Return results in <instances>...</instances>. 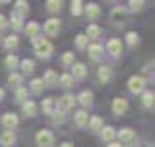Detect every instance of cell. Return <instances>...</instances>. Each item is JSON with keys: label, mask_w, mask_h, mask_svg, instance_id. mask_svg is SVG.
Returning <instances> with one entry per match:
<instances>
[{"label": "cell", "mask_w": 155, "mask_h": 147, "mask_svg": "<svg viewBox=\"0 0 155 147\" xmlns=\"http://www.w3.org/2000/svg\"><path fill=\"white\" fill-rule=\"evenodd\" d=\"M124 16H126V10H124V8H120V6L113 8V12H110V18H113L116 23H120V21H122Z\"/></svg>", "instance_id": "cell-13"}, {"label": "cell", "mask_w": 155, "mask_h": 147, "mask_svg": "<svg viewBox=\"0 0 155 147\" xmlns=\"http://www.w3.org/2000/svg\"><path fill=\"white\" fill-rule=\"evenodd\" d=\"M109 147H122L120 143H109Z\"/></svg>", "instance_id": "cell-42"}, {"label": "cell", "mask_w": 155, "mask_h": 147, "mask_svg": "<svg viewBox=\"0 0 155 147\" xmlns=\"http://www.w3.org/2000/svg\"><path fill=\"white\" fill-rule=\"evenodd\" d=\"M2 124H4V128H14V126L18 124V116L12 114V112H8V114H4Z\"/></svg>", "instance_id": "cell-12"}, {"label": "cell", "mask_w": 155, "mask_h": 147, "mask_svg": "<svg viewBox=\"0 0 155 147\" xmlns=\"http://www.w3.org/2000/svg\"><path fill=\"white\" fill-rule=\"evenodd\" d=\"M99 14H101V10L97 4H87L85 6V16L89 18V19H97L99 18Z\"/></svg>", "instance_id": "cell-11"}, {"label": "cell", "mask_w": 155, "mask_h": 147, "mask_svg": "<svg viewBox=\"0 0 155 147\" xmlns=\"http://www.w3.org/2000/svg\"><path fill=\"white\" fill-rule=\"evenodd\" d=\"M41 106H43V112H47V114H52V109H54V101H52V99H45Z\"/></svg>", "instance_id": "cell-26"}, {"label": "cell", "mask_w": 155, "mask_h": 147, "mask_svg": "<svg viewBox=\"0 0 155 147\" xmlns=\"http://www.w3.org/2000/svg\"><path fill=\"white\" fill-rule=\"evenodd\" d=\"M43 85H45V83H43V80H33V81H31L33 93H41V91H43Z\"/></svg>", "instance_id": "cell-30"}, {"label": "cell", "mask_w": 155, "mask_h": 147, "mask_svg": "<svg viewBox=\"0 0 155 147\" xmlns=\"http://www.w3.org/2000/svg\"><path fill=\"white\" fill-rule=\"evenodd\" d=\"M143 0H130V10H132V12H140V10L143 8Z\"/></svg>", "instance_id": "cell-27"}, {"label": "cell", "mask_w": 155, "mask_h": 147, "mask_svg": "<svg viewBox=\"0 0 155 147\" xmlns=\"http://www.w3.org/2000/svg\"><path fill=\"white\" fill-rule=\"evenodd\" d=\"M126 41H128V45H130V47H134L136 43H138V35H136L134 31H132V33H128V35H126Z\"/></svg>", "instance_id": "cell-36"}, {"label": "cell", "mask_w": 155, "mask_h": 147, "mask_svg": "<svg viewBox=\"0 0 155 147\" xmlns=\"http://www.w3.org/2000/svg\"><path fill=\"white\" fill-rule=\"evenodd\" d=\"M110 76H113V72H110L109 66H101V68H99V80H101V81H109Z\"/></svg>", "instance_id": "cell-18"}, {"label": "cell", "mask_w": 155, "mask_h": 147, "mask_svg": "<svg viewBox=\"0 0 155 147\" xmlns=\"http://www.w3.org/2000/svg\"><path fill=\"white\" fill-rule=\"evenodd\" d=\"M27 12H29V6H27V2L25 0H18L16 2V10H14V14L19 18H23V16H27Z\"/></svg>", "instance_id": "cell-9"}, {"label": "cell", "mask_w": 155, "mask_h": 147, "mask_svg": "<svg viewBox=\"0 0 155 147\" xmlns=\"http://www.w3.org/2000/svg\"><path fill=\"white\" fill-rule=\"evenodd\" d=\"M52 141H54V138H52L51 132L41 130V132L37 134V143H39V147H51Z\"/></svg>", "instance_id": "cell-3"}, {"label": "cell", "mask_w": 155, "mask_h": 147, "mask_svg": "<svg viewBox=\"0 0 155 147\" xmlns=\"http://www.w3.org/2000/svg\"><path fill=\"white\" fill-rule=\"evenodd\" d=\"M72 14L80 16L81 14V0H72Z\"/></svg>", "instance_id": "cell-31"}, {"label": "cell", "mask_w": 155, "mask_h": 147, "mask_svg": "<svg viewBox=\"0 0 155 147\" xmlns=\"http://www.w3.org/2000/svg\"><path fill=\"white\" fill-rule=\"evenodd\" d=\"M18 37L16 35H10V37H6V41H4V47L8 48V51H12V48H16L18 47Z\"/></svg>", "instance_id": "cell-25"}, {"label": "cell", "mask_w": 155, "mask_h": 147, "mask_svg": "<svg viewBox=\"0 0 155 147\" xmlns=\"http://www.w3.org/2000/svg\"><path fill=\"white\" fill-rule=\"evenodd\" d=\"M33 68H35V64H33L31 60H23V62H21V70L25 72V74H31Z\"/></svg>", "instance_id": "cell-33"}, {"label": "cell", "mask_w": 155, "mask_h": 147, "mask_svg": "<svg viewBox=\"0 0 155 147\" xmlns=\"http://www.w3.org/2000/svg\"><path fill=\"white\" fill-rule=\"evenodd\" d=\"M101 54H103V48H101V45H91L89 47V56L93 58V60H99Z\"/></svg>", "instance_id": "cell-19"}, {"label": "cell", "mask_w": 155, "mask_h": 147, "mask_svg": "<svg viewBox=\"0 0 155 147\" xmlns=\"http://www.w3.org/2000/svg\"><path fill=\"white\" fill-rule=\"evenodd\" d=\"M80 103H81L84 106L91 105V93H89V91H84V93L80 95Z\"/></svg>", "instance_id": "cell-29"}, {"label": "cell", "mask_w": 155, "mask_h": 147, "mask_svg": "<svg viewBox=\"0 0 155 147\" xmlns=\"http://www.w3.org/2000/svg\"><path fill=\"white\" fill-rule=\"evenodd\" d=\"M142 103H143V106H147V109H151V106H153V103H155V95H153L151 91L143 93V97H142Z\"/></svg>", "instance_id": "cell-20"}, {"label": "cell", "mask_w": 155, "mask_h": 147, "mask_svg": "<svg viewBox=\"0 0 155 147\" xmlns=\"http://www.w3.org/2000/svg\"><path fill=\"white\" fill-rule=\"evenodd\" d=\"M126 109H128V103H126V99H114L113 101V112L114 114H124Z\"/></svg>", "instance_id": "cell-7"}, {"label": "cell", "mask_w": 155, "mask_h": 147, "mask_svg": "<svg viewBox=\"0 0 155 147\" xmlns=\"http://www.w3.org/2000/svg\"><path fill=\"white\" fill-rule=\"evenodd\" d=\"M14 141H16V136H14L12 132H4V134L0 136V143L6 145V147H8V145H12Z\"/></svg>", "instance_id": "cell-16"}, {"label": "cell", "mask_w": 155, "mask_h": 147, "mask_svg": "<svg viewBox=\"0 0 155 147\" xmlns=\"http://www.w3.org/2000/svg\"><path fill=\"white\" fill-rule=\"evenodd\" d=\"M72 80H74V77H72L70 74H64V76H60V85H62V87H70L72 83H74Z\"/></svg>", "instance_id": "cell-28"}, {"label": "cell", "mask_w": 155, "mask_h": 147, "mask_svg": "<svg viewBox=\"0 0 155 147\" xmlns=\"http://www.w3.org/2000/svg\"><path fill=\"white\" fill-rule=\"evenodd\" d=\"M107 51H109L113 56H118V54H120V51H122V45H120L118 39H110L109 45H107Z\"/></svg>", "instance_id": "cell-8"}, {"label": "cell", "mask_w": 155, "mask_h": 147, "mask_svg": "<svg viewBox=\"0 0 155 147\" xmlns=\"http://www.w3.org/2000/svg\"><path fill=\"white\" fill-rule=\"evenodd\" d=\"M62 8V0H47V10L48 12H58Z\"/></svg>", "instance_id": "cell-23"}, {"label": "cell", "mask_w": 155, "mask_h": 147, "mask_svg": "<svg viewBox=\"0 0 155 147\" xmlns=\"http://www.w3.org/2000/svg\"><path fill=\"white\" fill-rule=\"evenodd\" d=\"M25 95H27V91L23 89V87H19V89L16 91V99L18 101H23V99H25Z\"/></svg>", "instance_id": "cell-40"}, {"label": "cell", "mask_w": 155, "mask_h": 147, "mask_svg": "<svg viewBox=\"0 0 155 147\" xmlns=\"http://www.w3.org/2000/svg\"><path fill=\"white\" fill-rule=\"evenodd\" d=\"M128 89L132 91V93H143V89H145V80H143V77H140V76L130 77Z\"/></svg>", "instance_id": "cell-2"}, {"label": "cell", "mask_w": 155, "mask_h": 147, "mask_svg": "<svg viewBox=\"0 0 155 147\" xmlns=\"http://www.w3.org/2000/svg\"><path fill=\"white\" fill-rule=\"evenodd\" d=\"M99 35H101V27H99V25H93V23H91V25L87 27V35H85V37H87V39H89V37H91V39H97Z\"/></svg>", "instance_id": "cell-22"}, {"label": "cell", "mask_w": 155, "mask_h": 147, "mask_svg": "<svg viewBox=\"0 0 155 147\" xmlns=\"http://www.w3.org/2000/svg\"><path fill=\"white\" fill-rule=\"evenodd\" d=\"M4 99V89H0V101Z\"/></svg>", "instance_id": "cell-44"}, {"label": "cell", "mask_w": 155, "mask_h": 147, "mask_svg": "<svg viewBox=\"0 0 155 147\" xmlns=\"http://www.w3.org/2000/svg\"><path fill=\"white\" fill-rule=\"evenodd\" d=\"M12 27H14V29H19V27H21V18L16 16V14L12 16Z\"/></svg>", "instance_id": "cell-37"}, {"label": "cell", "mask_w": 155, "mask_h": 147, "mask_svg": "<svg viewBox=\"0 0 155 147\" xmlns=\"http://www.w3.org/2000/svg\"><path fill=\"white\" fill-rule=\"evenodd\" d=\"M118 141H120V143H134V141H136V134L132 130H128V128L120 130L118 132Z\"/></svg>", "instance_id": "cell-5"}, {"label": "cell", "mask_w": 155, "mask_h": 147, "mask_svg": "<svg viewBox=\"0 0 155 147\" xmlns=\"http://www.w3.org/2000/svg\"><path fill=\"white\" fill-rule=\"evenodd\" d=\"M6 66L10 68V70H14V68H16V66H18V58H16V56H14V54H10V56L6 58Z\"/></svg>", "instance_id": "cell-34"}, {"label": "cell", "mask_w": 155, "mask_h": 147, "mask_svg": "<svg viewBox=\"0 0 155 147\" xmlns=\"http://www.w3.org/2000/svg\"><path fill=\"white\" fill-rule=\"evenodd\" d=\"M76 45L80 47V48H85V47H87V37H85V35H78Z\"/></svg>", "instance_id": "cell-35"}, {"label": "cell", "mask_w": 155, "mask_h": 147, "mask_svg": "<svg viewBox=\"0 0 155 147\" xmlns=\"http://www.w3.org/2000/svg\"><path fill=\"white\" fill-rule=\"evenodd\" d=\"M62 147H74V143H62Z\"/></svg>", "instance_id": "cell-43"}, {"label": "cell", "mask_w": 155, "mask_h": 147, "mask_svg": "<svg viewBox=\"0 0 155 147\" xmlns=\"http://www.w3.org/2000/svg\"><path fill=\"white\" fill-rule=\"evenodd\" d=\"M37 110V105L33 101H25L23 103V112H25V116H33Z\"/></svg>", "instance_id": "cell-17"}, {"label": "cell", "mask_w": 155, "mask_h": 147, "mask_svg": "<svg viewBox=\"0 0 155 147\" xmlns=\"http://www.w3.org/2000/svg\"><path fill=\"white\" fill-rule=\"evenodd\" d=\"M6 25H8L6 18H4V16H0V29H4V27H6Z\"/></svg>", "instance_id": "cell-41"}, {"label": "cell", "mask_w": 155, "mask_h": 147, "mask_svg": "<svg viewBox=\"0 0 155 147\" xmlns=\"http://www.w3.org/2000/svg\"><path fill=\"white\" fill-rule=\"evenodd\" d=\"M74 103H76V99L72 95H64L60 101H58L56 106H58V110H60V112H66V110H70L72 106H74Z\"/></svg>", "instance_id": "cell-4"}, {"label": "cell", "mask_w": 155, "mask_h": 147, "mask_svg": "<svg viewBox=\"0 0 155 147\" xmlns=\"http://www.w3.org/2000/svg\"><path fill=\"white\" fill-rule=\"evenodd\" d=\"M101 130H103V134H101V136H103L105 141H113L116 138V132L113 128H109V126H107V128H101Z\"/></svg>", "instance_id": "cell-24"}, {"label": "cell", "mask_w": 155, "mask_h": 147, "mask_svg": "<svg viewBox=\"0 0 155 147\" xmlns=\"http://www.w3.org/2000/svg\"><path fill=\"white\" fill-rule=\"evenodd\" d=\"M39 23H35V21H31V23H27V27H25V33H27V37H33L35 39L37 35H39Z\"/></svg>", "instance_id": "cell-15"}, {"label": "cell", "mask_w": 155, "mask_h": 147, "mask_svg": "<svg viewBox=\"0 0 155 147\" xmlns=\"http://www.w3.org/2000/svg\"><path fill=\"white\" fill-rule=\"evenodd\" d=\"M74 120H76V124L80 126V128H85L87 122H89V116H87V112H85V110H78V112H76V116H74Z\"/></svg>", "instance_id": "cell-10"}, {"label": "cell", "mask_w": 155, "mask_h": 147, "mask_svg": "<svg viewBox=\"0 0 155 147\" xmlns=\"http://www.w3.org/2000/svg\"><path fill=\"white\" fill-rule=\"evenodd\" d=\"M62 62H64L66 66H70L72 62H74V54H72V52H66V54L62 56Z\"/></svg>", "instance_id": "cell-38"}, {"label": "cell", "mask_w": 155, "mask_h": 147, "mask_svg": "<svg viewBox=\"0 0 155 147\" xmlns=\"http://www.w3.org/2000/svg\"><path fill=\"white\" fill-rule=\"evenodd\" d=\"M10 85H19V81H21V76H18V74H14V76H10Z\"/></svg>", "instance_id": "cell-39"}, {"label": "cell", "mask_w": 155, "mask_h": 147, "mask_svg": "<svg viewBox=\"0 0 155 147\" xmlns=\"http://www.w3.org/2000/svg\"><path fill=\"white\" fill-rule=\"evenodd\" d=\"M33 48H35V54L41 56V58L51 56V52H52V45L47 41V39H41V37H35V41H33Z\"/></svg>", "instance_id": "cell-1"}, {"label": "cell", "mask_w": 155, "mask_h": 147, "mask_svg": "<svg viewBox=\"0 0 155 147\" xmlns=\"http://www.w3.org/2000/svg\"><path fill=\"white\" fill-rule=\"evenodd\" d=\"M85 66L84 64H76L72 66V77H78V80H81V77H85Z\"/></svg>", "instance_id": "cell-14"}, {"label": "cell", "mask_w": 155, "mask_h": 147, "mask_svg": "<svg viewBox=\"0 0 155 147\" xmlns=\"http://www.w3.org/2000/svg\"><path fill=\"white\" fill-rule=\"evenodd\" d=\"M43 29H45L47 35H56L58 29H60V23H58V19H54V18L47 19V23H45V27H43Z\"/></svg>", "instance_id": "cell-6"}, {"label": "cell", "mask_w": 155, "mask_h": 147, "mask_svg": "<svg viewBox=\"0 0 155 147\" xmlns=\"http://www.w3.org/2000/svg\"><path fill=\"white\" fill-rule=\"evenodd\" d=\"M43 81H45V83H48V85H52V83L56 81V74L52 72V70H48V72L45 74V80H43Z\"/></svg>", "instance_id": "cell-32"}, {"label": "cell", "mask_w": 155, "mask_h": 147, "mask_svg": "<svg viewBox=\"0 0 155 147\" xmlns=\"http://www.w3.org/2000/svg\"><path fill=\"white\" fill-rule=\"evenodd\" d=\"M87 124H89V128L93 130V132H99L101 128H103V120H101L99 116H93V118L87 122Z\"/></svg>", "instance_id": "cell-21"}]
</instances>
